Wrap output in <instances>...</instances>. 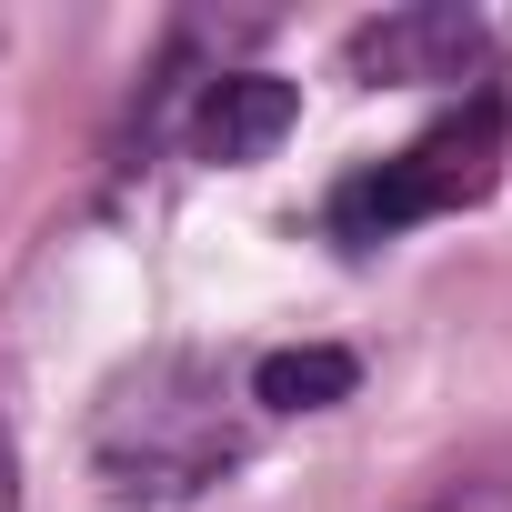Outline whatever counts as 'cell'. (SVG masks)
Segmentation results:
<instances>
[{"instance_id":"6da1fadb","label":"cell","mask_w":512,"mask_h":512,"mask_svg":"<svg viewBox=\"0 0 512 512\" xmlns=\"http://www.w3.org/2000/svg\"><path fill=\"white\" fill-rule=\"evenodd\" d=\"M221 462H241V432L221 422V402H211V382H201L191 362L141 372V382L111 402V422H101V472H111L121 502L201 492Z\"/></svg>"},{"instance_id":"7a4b0ae2","label":"cell","mask_w":512,"mask_h":512,"mask_svg":"<svg viewBox=\"0 0 512 512\" xmlns=\"http://www.w3.org/2000/svg\"><path fill=\"white\" fill-rule=\"evenodd\" d=\"M492 61V31L452 0H422V11H382L352 31V81H472Z\"/></svg>"},{"instance_id":"3957f363","label":"cell","mask_w":512,"mask_h":512,"mask_svg":"<svg viewBox=\"0 0 512 512\" xmlns=\"http://www.w3.org/2000/svg\"><path fill=\"white\" fill-rule=\"evenodd\" d=\"M502 141H512V111H502V91H472L442 131H422L402 161L422 171V191H432V211H462V201H482L492 181H502Z\"/></svg>"},{"instance_id":"277c9868","label":"cell","mask_w":512,"mask_h":512,"mask_svg":"<svg viewBox=\"0 0 512 512\" xmlns=\"http://www.w3.org/2000/svg\"><path fill=\"white\" fill-rule=\"evenodd\" d=\"M292 111H302V91H292L282 71H221V81L201 91L191 151H201V161H221V171H241V161H262V151L292 131Z\"/></svg>"},{"instance_id":"5b68a950","label":"cell","mask_w":512,"mask_h":512,"mask_svg":"<svg viewBox=\"0 0 512 512\" xmlns=\"http://www.w3.org/2000/svg\"><path fill=\"white\" fill-rule=\"evenodd\" d=\"M352 392H362V362L342 342H292V352L251 362V402H262V412H332Z\"/></svg>"},{"instance_id":"8992f818","label":"cell","mask_w":512,"mask_h":512,"mask_svg":"<svg viewBox=\"0 0 512 512\" xmlns=\"http://www.w3.org/2000/svg\"><path fill=\"white\" fill-rule=\"evenodd\" d=\"M432 512H512V482H472V492H442Z\"/></svg>"},{"instance_id":"52a82bcc","label":"cell","mask_w":512,"mask_h":512,"mask_svg":"<svg viewBox=\"0 0 512 512\" xmlns=\"http://www.w3.org/2000/svg\"><path fill=\"white\" fill-rule=\"evenodd\" d=\"M0 512H11V422H0Z\"/></svg>"}]
</instances>
